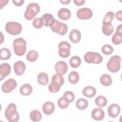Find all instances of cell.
<instances>
[{"label":"cell","instance_id":"1","mask_svg":"<svg viewBox=\"0 0 122 122\" xmlns=\"http://www.w3.org/2000/svg\"><path fill=\"white\" fill-rule=\"evenodd\" d=\"M4 116L10 122H17L19 120L20 115L17 111V106L14 103H10L6 109Z\"/></svg>","mask_w":122,"mask_h":122},{"label":"cell","instance_id":"2","mask_svg":"<svg viewBox=\"0 0 122 122\" xmlns=\"http://www.w3.org/2000/svg\"><path fill=\"white\" fill-rule=\"evenodd\" d=\"M40 11V7L38 4L35 2L29 3L26 7V10L24 12V17L28 20L34 19L37 14Z\"/></svg>","mask_w":122,"mask_h":122},{"label":"cell","instance_id":"3","mask_svg":"<svg viewBox=\"0 0 122 122\" xmlns=\"http://www.w3.org/2000/svg\"><path fill=\"white\" fill-rule=\"evenodd\" d=\"M14 53L19 56H21L26 52L27 43L26 41L22 38H18L15 39L13 43Z\"/></svg>","mask_w":122,"mask_h":122},{"label":"cell","instance_id":"4","mask_svg":"<svg viewBox=\"0 0 122 122\" xmlns=\"http://www.w3.org/2000/svg\"><path fill=\"white\" fill-rule=\"evenodd\" d=\"M121 58L118 55H113L107 63V69L112 73L117 72L121 68Z\"/></svg>","mask_w":122,"mask_h":122},{"label":"cell","instance_id":"5","mask_svg":"<svg viewBox=\"0 0 122 122\" xmlns=\"http://www.w3.org/2000/svg\"><path fill=\"white\" fill-rule=\"evenodd\" d=\"M22 25L19 22L9 21L5 25L6 32L11 35H17L22 31Z\"/></svg>","mask_w":122,"mask_h":122},{"label":"cell","instance_id":"6","mask_svg":"<svg viewBox=\"0 0 122 122\" xmlns=\"http://www.w3.org/2000/svg\"><path fill=\"white\" fill-rule=\"evenodd\" d=\"M84 59L85 62L88 63H94L96 64L101 63L103 61V57L100 53L93 51L86 52L84 56Z\"/></svg>","mask_w":122,"mask_h":122},{"label":"cell","instance_id":"7","mask_svg":"<svg viewBox=\"0 0 122 122\" xmlns=\"http://www.w3.org/2000/svg\"><path fill=\"white\" fill-rule=\"evenodd\" d=\"M50 28L53 32L57 33L61 36L66 34L68 29V26L66 24L56 20H55L53 23Z\"/></svg>","mask_w":122,"mask_h":122},{"label":"cell","instance_id":"8","mask_svg":"<svg viewBox=\"0 0 122 122\" xmlns=\"http://www.w3.org/2000/svg\"><path fill=\"white\" fill-rule=\"evenodd\" d=\"M58 54L63 58H66L70 55L71 44L66 41H62L58 44Z\"/></svg>","mask_w":122,"mask_h":122},{"label":"cell","instance_id":"9","mask_svg":"<svg viewBox=\"0 0 122 122\" xmlns=\"http://www.w3.org/2000/svg\"><path fill=\"white\" fill-rule=\"evenodd\" d=\"M17 86L16 81L13 78H9L1 86V90L6 93H10L15 89Z\"/></svg>","mask_w":122,"mask_h":122},{"label":"cell","instance_id":"10","mask_svg":"<svg viewBox=\"0 0 122 122\" xmlns=\"http://www.w3.org/2000/svg\"><path fill=\"white\" fill-rule=\"evenodd\" d=\"M92 15L93 13L92 10L87 7L79 9L76 13L78 18L81 20H89L92 17Z\"/></svg>","mask_w":122,"mask_h":122},{"label":"cell","instance_id":"11","mask_svg":"<svg viewBox=\"0 0 122 122\" xmlns=\"http://www.w3.org/2000/svg\"><path fill=\"white\" fill-rule=\"evenodd\" d=\"M68 68L67 63L64 61H59L55 64V70L56 73L62 75L67 72Z\"/></svg>","mask_w":122,"mask_h":122},{"label":"cell","instance_id":"12","mask_svg":"<svg viewBox=\"0 0 122 122\" xmlns=\"http://www.w3.org/2000/svg\"><path fill=\"white\" fill-rule=\"evenodd\" d=\"M11 71V67L8 63H2L0 66V80L2 81L9 75Z\"/></svg>","mask_w":122,"mask_h":122},{"label":"cell","instance_id":"13","mask_svg":"<svg viewBox=\"0 0 122 122\" xmlns=\"http://www.w3.org/2000/svg\"><path fill=\"white\" fill-rule=\"evenodd\" d=\"M120 110L121 108L119 105L113 103L109 106L107 111L109 116L111 118H114L118 116L120 112Z\"/></svg>","mask_w":122,"mask_h":122},{"label":"cell","instance_id":"14","mask_svg":"<svg viewBox=\"0 0 122 122\" xmlns=\"http://www.w3.org/2000/svg\"><path fill=\"white\" fill-rule=\"evenodd\" d=\"M26 70V65L24 62L19 61L14 64V71L15 73L18 76H20L24 74Z\"/></svg>","mask_w":122,"mask_h":122},{"label":"cell","instance_id":"15","mask_svg":"<svg viewBox=\"0 0 122 122\" xmlns=\"http://www.w3.org/2000/svg\"><path fill=\"white\" fill-rule=\"evenodd\" d=\"M92 118L96 121H101L104 118L105 113L104 111L100 108L94 109L91 113Z\"/></svg>","mask_w":122,"mask_h":122},{"label":"cell","instance_id":"16","mask_svg":"<svg viewBox=\"0 0 122 122\" xmlns=\"http://www.w3.org/2000/svg\"><path fill=\"white\" fill-rule=\"evenodd\" d=\"M42 111L47 115L51 114L55 111V107L54 104L51 102H46L42 105Z\"/></svg>","mask_w":122,"mask_h":122},{"label":"cell","instance_id":"17","mask_svg":"<svg viewBox=\"0 0 122 122\" xmlns=\"http://www.w3.org/2000/svg\"><path fill=\"white\" fill-rule=\"evenodd\" d=\"M69 39L70 41L74 43H78L81 39V33L77 29L72 30L69 34Z\"/></svg>","mask_w":122,"mask_h":122},{"label":"cell","instance_id":"18","mask_svg":"<svg viewBox=\"0 0 122 122\" xmlns=\"http://www.w3.org/2000/svg\"><path fill=\"white\" fill-rule=\"evenodd\" d=\"M58 16L61 20H67L71 18V12L68 9L62 8L59 10Z\"/></svg>","mask_w":122,"mask_h":122},{"label":"cell","instance_id":"19","mask_svg":"<svg viewBox=\"0 0 122 122\" xmlns=\"http://www.w3.org/2000/svg\"><path fill=\"white\" fill-rule=\"evenodd\" d=\"M82 94L84 96L88 98H92L96 94V89L92 86H87L82 90Z\"/></svg>","mask_w":122,"mask_h":122},{"label":"cell","instance_id":"20","mask_svg":"<svg viewBox=\"0 0 122 122\" xmlns=\"http://www.w3.org/2000/svg\"><path fill=\"white\" fill-rule=\"evenodd\" d=\"M41 17L43 20L45 27H51L55 20L51 14L48 13L44 14Z\"/></svg>","mask_w":122,"mask_h":122},{"label":"cell","instance_id":"21","mask_svg":"<svg viewBox=\"0 0 122 122\" xmlns=\"http://www.w3.org/2000/svg\"><path fill=\"white\" fill-rule=\"evenodd\" d=\"M37 81L41 85L45 86L49 83V77L48 74L44 72H41L38 74Z\"/></svg>","mask_w":122,"mask_h":122},{"label":"cell","instance_id":"22","mask_svg":"<svg viewBox=\"0 0 122 122\" xmlns=\"http://www.w3.org/2000/svg\"><path fill=\"white\" fill-rule=\"evenodd\" d=\"M102 31L106 36H110L113 32V27L111 22H103Z\"/></svg>","mask_w":122,"mask_h":122},{"label":"cell","instance_id":"23","mask_svg":"<svg viewBox=\"0 0 122 122\" xmlns=\"http://www.w3.org/2000/svg\"><path fill=\"white\" fill-rule=\"evenodd\" d=\"M20 92L22 95L28 96L32 92V87L30 84L25 83L23 84L20 87Z\"/></svg>","mask_w":122,"mask_h":122},{"label":"cell","instance_id":"24","mask_svg":"<svg viewBox=\"0 0 122 122\" xmlns=\"http://www.w3.org/2000/svg\"><path fill=\"white\" fill-rule=\"evenodd\" d=\"M80 79V76L78 72L76 71H71L68 75V80L72 84L77 83Z\"/></svg>","mask_w":122,"mask_h":122},{"label":"cell","instance_id":"25","mask_svg":"<svg viewBox=\"0 0 122 122\" xmlns=\"http://www.w3.org/2000/svg\"><path fill=\"white\" fill-rule=\"evenodd\" d=\"M30 120L33 122H39L42 118V115L41 112L38 110H34L30 112Z\"/></svg>","mask_w":122,"mask_h":122},{"label":"cell","instance_id":"26","mask_svg":"<svg viewBox=\"0 0 122 122\" xmlns=\"http://www.w3.org/2000/svg\"><path fill=\"white\" fill-rule=\"evenodd\" d=\"M75 105L78 109L80 110H84L88 107V102L85 99L79 98L76 101Z\"/></svg>","mask_w":122,"mask_h":122},{"label":"cell","instance_id":"27","mask_svg":"<svg viewBox=\"0 0 122 122\" xmlns=\"http://www.w3.org/2000/svg\"><path fill=\"white\" fill-rule=\"evenodd\" d=\"M112 79L108 74H104L100 78V82L103 86H109L112 83Z\"/></svg>","mask_w":122,"mask_h":122},{"label":"cell","instance_id":"28","mask_svg":"<svg viewBox=\"0 0 122 122\" xmlns=\"http://www.w3.org/2000/svg\"><path fill=\"white\" fill-rule=\"evenodd\" d=\"M61 86V85L59 82L51 81L48 86V90L51 93H56L60 91Z\"/></svg>","mask_w":122,"mask_h":122},{"label":"cell","instance_id":"29","mask_svg":"<svg viewBox=\"0 0 122 122\" xmlns=\"http://www.w3.org/2000/svg\"><path fill=\"white\" fill-rule=\"evenodd\" d=\"M11 52L7 48H2L0 51V59L1 60H8L11 57Z\"/></svg>","mask_w":122,"mask_h":122},{"label":"cell","instance_id":"30","mask_svg":"<svg viewBox=\"0 0 122 122\" xmlns=\"http://www.w3.org/2000/svg\"><path fill=\"white\" fill-rule=\"evenodd\" d=\"M95 103L99 107H104L107 103V99L103 96H98L95 100Z\"/></svg>","mask_w":122,"mask_h":122},{"label":"cell","instance_id":"31","mask_svg":"<svg viewBox=\"0 0 122 122\" xmlns=\"http://www.w3.org/2000/svg\"><path fill=\"white\" fill-rule=\"evenodd\" d=\"M81 62V59L79 56H73L69 61V63L71 66L73 68H76L80 66Z\"/></svg>","mask_w":122,"mask_h":122},{"label":"cell","instance_id":"32","mask_svg":"<svg viewBox=\"0 0 122 122\" xmlns=\"http://www.w3.org/2000/svg\"><path fill=\"white\" fill-rule=\"evenodd\" d=\"M39 58L38 52L35 50L30 51L27 54L26 59L30 62H34Z\"/></svg>","mask_w":122,"mask_h":122},{"label":"cell","instance_id":"33","mask_svg":"<svg viewBox=\"0 0 122 122\" xmlns=\"http://www.w3.org/2000/svg\"><path fill=\"white\" fill-rule=\"evenodd\" d=\"M70 102L68 99L64 96L60 98L58 101L57 104L60 108L61 109H64L67 108L69 105Z\"/></svg>","mask_w":122,"mask_h":122},{"label":"cell","instance_id":"34","mask_svg":"<svg viewBox=\"0 0 122 122\" xmlns=\"http://www.w3.org/2000/svg\"><path fill=\"white\" fill-rule=\"evenodd\" d=\"M112 42L115 45H119L122 41V32L116 31V32L112 35Z\"/></svg>","mask_w":122,"mask_h":122},{"label":"cell","instance_id":"35","mask_svg":"<svg viewBox=\"0 0 122 122\" xmlns=\"http://www.w3.org/2000/svg\"><path fill=\"white\" fill-rule=\"evenodd\" d=\"M32 25L33 27L37 29L41 28L44 25V21L41 17H39L35 19L32 22Z\"/></svg>","mask_w":122,"mask_h":122},{"label":"cell","instance_id":"36","mask_svg":"<svg viewBox=\"0 0 122 122\" xmlns=\"http://www.w3.org/2000/svg\"><path fill=\"white\" fill-rule=\"evenodd\" d=\"M102 52L106 55L111 54L113 51V47L109 44H105L102 47Z\"/></svg>","mask_w":122,"mask_h":122},{"label":"cell","instance_id":"37","mask_svg":"<svg viewBox=\"0 0 122 122\" xmlns=\"http://www.w3.org/2000/svg\"><path fill=\"white\" fill-rule=\"evenodd\" d=\"M114 17V13L112 11H108L106 13L103 20V22H112Z\"/></svg>","mask_w":122,"mask_h":122},{"label":"cell","instance_id":"38","mask_svg":"<svg viewBox=\"0 0 122 122\" xmlns=\"http://www.w3.org/2000/svg\"><path fill=\"white\" fill-rule=\"evenodd\" d=\"M51 81H56L59 82L61 86L63 85L64 82V79L62 75L56 73L52 75L51 77Z\"/></svg>","mask_w":122,"mask_h":122},{"label":"cell","instance_id":"39","mask_svg":"<svg viewBox=\"0 0 122 122\" xmlns=\"http://www.w3.org/2000/svg\"><path fill=\"white\" fill-rule=\"evenodd\" d=\"M63 96L66 98L70 102H73L75 98L74 94L70 91H67L65 92L63 94Z\"/></svg>","mask_w":122,"mask_h":122},{"label":"cell","instance_id":"40","mask_svg":"<svg viewBox=\"0 0 122 122\" xmlns=\"http://www.w3.org/2000/svg\"><path fill=\"white\" fill-rule=\"evenodd\" d=\"M12 2L13 4L16 6H20L23 4V3L24 2V0H13Z\"/></svg>","mask_w":122,"mask_h":122},{"label":"cell","instance_id":"41","mask_svg":"<svg viewBox=\"0 0 122 122\" xmlns=\"http://www.w3.org/2000/svg\"><path fill=\"white\" fill-rule=\"evenodd\" d=\"M122 10L118 11L115 14V17L117 20L122 21Z\"/></svg>","mask_w":122,"mask_h":122},{"label":"cell","instance_id":"42","mask_svg":"<svg viewBox=\"0 0 122 122\" xmlns=\"http://www.w3.org/2000/svg\"><path fill=\"white\" fill-rule=\"evenodd\" d=\"M73 2L77 6H81L85 2V0H73Z\"/></svg>","mask_w":122,"mask_h":122},{"label":"cell","instance_id":"43","mask_svg":"<svg viewBox=\"0 0 122 122\" xmlns=\"http://www.w3.org/2000/svg\"><path fill=\"white\" fill-rule=\"evenodd\" d=\"M60 2L63 4L67 5V4H68L71 2V0H61Z\"/></svg>","mask_w":122,"mask_h":122}]
</instances>
